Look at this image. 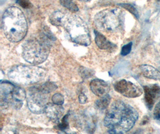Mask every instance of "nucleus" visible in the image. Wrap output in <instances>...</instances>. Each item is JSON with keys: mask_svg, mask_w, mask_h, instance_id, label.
Segmentation results:
<instances>
[{"mask_svg": "<svg viewBox=\"0 0 160 134\" xmlns=\"http://www.w3.org/2000/svg\"><path fill=\"white\" fill-rule=\"evenodd\" d=\"M132 45V43H128V44L124 45L122 48V49H121V54L122 56H125L128 55L131 52Z\"/></svg>", "mask_w": 160, "mask_h": 134, "instance_id": "21", "label": "nucleus"}, {"mask_svg": "<svg viewBox=\"0 0 160 134\" xmlns=\"http://www.w3.org/2000/svg\"><path fill=\"white\" fill-rule=\"evenodd\" d=\"M143 91L146 105L149 110H151L156 100L160 96V87L157 84L146 85L143 86Z\"/></svg>", "mask_w": 160, "mask_h": 134, "instance_id": "10", "label": "nucleus"}, {"mask_svg": "<svg viewBox=\"0 0 160 134\" xmlns=\"http://www.w3.org/2000/svg\"><path fill=\"white\" fill-rule=\"evenodd\" d=\"M114 88L116 91L127 98H137L143 92L141 87L125 79L117 82L114 84Z\"/></svg>", "mask_w": 160, "mask_h": 134, "instance_id": "9", "label": "nucleus"}, {"mask_svg": "<svg viewBox=\"0 0 160 134\" xmlns=\"http://www.w3.org/2000/svg\"><path fill=\"white\" fill-rule=\"evenodd\" d=\"M27 97L25 90L9 82H4L0 85V103L2 107H12L19 110Z\"/></svg>", "mask_w": 160, "mask_h": 134, "instance_id": "6", "label": "nucleus"}, {"mask_svg": "<svg viewBox=\"0 0 160 134\" xmlns=\"http://www.w3.org/2000/svg\"><path fill=\"white\" fill-rule=\"evenodd\" d=\"M67 16L61 11H56L49 16V21L52 25L56 26H63L67 19Z\"/></svg>", "mask_w": 160, "mask_h": 134, "instance_id": "15", "label": "nucleus"}, {"mask_svg": "<svg viewBox=\"0 0 160 134\" xmlns=\"http://www.w3.org/2000/svg\"><path fill=\"white\" fill-rule=\"evenodd\" d=\"M46 75V71L42 68L23 65L15 66L8 72L9 79L19 85L36 84L43 81Z\"/></svg>", "mask_w": 160, "mask_h": 134, "instance_id": "3", "label": "nucleus"}, {"mask_svg": "<svg viewBox=\"0 0 160 134\" xmlns=\"http://www.w3.org/2000/svg\"><path fill=\"white\" fill-rule=\"evenodd\" d=\"M153 118L156 120L160 121V101L155 107L153 110Z\"/></svg>", "mask_w": 160, "mask_h": 134, "instance_id": "23", "label": "nucleus"}, {"mask_svg": "<svg viewBox=\"0 0 160 134\" xmlns=\"http://www.w3.org/2000/svg\"><path fill=\"white\" fill-rule=\"evenodd\" d=\"M2 29L8 40L18 43L24 38L28 31L26 17L18 7L12 6L6 9L2 15Z\"/></svg>", "mask_w": 160, "mask_h": 134, "instance_id": "2", "label": "nucleus"}, {"mask_svg": "<svg viewBox=\"0 0 160 134\" xmlns=\"http://www.w3.org/2000/svg\"><path fill=\"white\" fill-rule=\"evenodd\" d=\"M64 108L61 105L53 103H48L45 109L44 113L46 116L54 122H58L64 114Z\"/></svg>", "mask_w": 160, "mask_h": 134, "instance_id": "12", "label": "nucleus"}, {"mask_svg": "<svg viewBox=\"0 0 160 134\" xmlns=\"http://www.w3.org/2000/svg\"><path fill=\"white\" fill-rule=\"evenodd\" d=\"M16 2L23 8H30L32 7V4L29 0H16Z\"/></svg>", "mask_w": 160, "mask_h": 134, "instance_id": "22", "label": "nucleus"}, {"mask_svg": "<svg viewBox=\"0 0 160 134\" xmlns=\"http://www.w3.org/2000/svg\"><path fill=\"white\" fill-rule=\"evenodd\" d=\"M90 88L95 95L102 97L108 94L110 87L108 84L102 79H95L90 82Z\"/></svg>", "mask_w": 160, "mask_h": 134, "instance_id": "11", "label": "nucleus"}, {"mask_svg": "<svg viewBox=\"0 0 160 134\" xmlns=\"http://www.w3.org/2000/svg\"><path fill=\"white\" fill-rule=\"evenodd\" d=\"M52 99V102L54 104H56L58 105L62 106L64 103V98L63 95L59 93L55 94L53 95Z\"/></svg>", "mask_w": 160, "mask_h": 134, "instance_id": "20", "label": "nucleus"}, {"mask_svg": "<svg viewBox=\"0 0 160 134\" xmlns=\"http://www.w3.org/2000/svg\"><path fill=\"white\" fill-rule=\"evenodd\" d=\"M138 118L137 110L122 100L114 101L104 117V125L111 134H124L134 126Z\"/></svg>", "mask_w": 160, "mask_h": 134, "instance_id": "1", "label": "nucleus"}, {"mask_svg": "<svg viewBox=\"0 0 160 134\" xmlns=\"http://www.w3.org/2000/svg\"><path fill=\"white\" fill-rule=\"evenodd\" d=\"M67 119H68V115H66L63 118L61 123L59 125L58 127L59 129L64 130L67 127V126H68V120Z\"/></svg>", "mask_w": 160, "mask_h": 134, "instance_id": "24", "label": "nucleus"}, {"mask_svg": "<svg viewBox=\"0 0 160 134\" xmlns=\"http://www.w3.org/2000/svg\"><path fill=\"white\" fill-rule=\"evenodd\" d=\"M50 44L43 39H31L26 41L22 48L24 60L34 66L44 62L49 56Z\"/></svg>", "mask_w": 160, "mask_h": 134, "instance_id": "4", "label": "nucleus"}, {"mask_svg": "<svg viewBox=\"0 0 160 134\" xmlns=\"http://www.w3.org/2000/svg\"><path fill=\"white\" fill-rule=\"evenodd\" d=\"M95 41L97 45L102 49H113L117 47V45L111 43L100 32L95 30Z\"/></svg>", "mask_w": 160, "mask_h": 134, "instance_id": "13", "label": "nucleus"}, {"mask_svg": "<svg viewBox=\"0 0 160 134\" xmlns=\"http://www.w3.org/2000/svg\"><path fill=\"white\" fill-rule=\"evenodd\" d=\"M142 74L146 77L153 80L160 79V72L154 67L148 64H143L140 66Z\"/></svg>", "mask_w": 160, "mask_h": 134, "instance_id": "14", "label": "nucleus"}, {"mask_svg": "<svg viewBox=\"0 0 160 134\" xmlns=\"http://www.w3.org/2000/svg\"><path fill=\"white\" fill-rule=\"evenodd\" d=\"M158 1H160V0H158Z\"/></svg>", "mask_w": 160, "mask_h": 134, "instance_id": "28", "label": "nucleus"}, {"mask_svg": "<svg viewBox=\"0 0 160 134\" xmlns=\"http://www.w3.org/2000/svg\"><path fill=\"white\" fill-rule=\"evenodd\" d=\"M80 1H82V2H89V1H91V0H79Z\"/></svg>", "mask_w": 160, "mask_h": 134, "instance_id": "27", "label": "nucleus"}, {"mask_svg": "<svg viewBox=\"0 0 160 134\" xmlns=\"http://www.w3.org/2000/svg\"><path fill=\"white\" fill-rule=\"evenodd\" d=\"M60 2L62 6L68 8L69 10L73 12H76L79 10L78 6L73 2L72 0H60Z\"/></svg>", "mask_w": 160, "mask_h": 134, "instance_id": "18", "label": "nucleus"}, {"mask_svg": "<svg viewBox=\"0 0 160 134\" xmlns=\"http://www.w3.org/2000/svg\"><path fill=\"white\" fill-rule=\"evenodd\" d=\"M119 5L121 7L124 8L127 10H128V12H130L136 17H137V19H139V14H138V11L134 6L130 4H119Z\"/></svg>", "mask_w": 160, "mask_h": 134, "instance_id": "19", "label": "nucleus"}, {"mask_svg": "<svg viewBox=\"0 0 160 134\" xmlns=\"http://www.w3.org/2000/svg\"><path fill=\"white\" fill-rule=\"evenodd\" d=\"M79 101L80 104H85L88 101L87 96L84 93H81L79 96Z\"/></svg>", "mask_w": 160, "mask_h": 134, "instance_id": "26", "label": "nucleus"}, {"mask_svg": "<svg viewBox=\"0 0 160 134\" xmlns=\"http://www.w3.org/2000/svg\"><path fill=\"white\" fill-rule=\"evenodd\" d=\"M110 100V96L109 94H107L102 97H100V99H97L95 101V104L98 109L101 110H105L109 106Z\"/></svg>", "mask_w": 160, "mask_h": 134, "instance_id": "17", "label": "nucleus"}, {"mask_svg": "<svg viewBox=\"0 0 160 134\" xmlns=\"http://www.w3.org/2000/svg\"><path fill=\"white\" fill-rule=\"evenodd\" d=\"M32 87L39 91L42 92H44L45 94H48L49 93H51L52 92L54 91L58 88V86L55 84L51 82H48L44 83L43 84L37 85V86H32Z\"/></svg>", "mask_w": 160, "mask_h": 134, "instance_id": "16", "label": "nucleus"}, {"mask_svg": "<svg viewBox=\"0 0 160 134\" xmlns=\"http://www.w3.org/2000/svg\"><path fill=\"white\" fill-rule=\"evenodd\" d=\"M63 27L74 43L85 47L91 44V36L87 24L79 16L67 17Z\"/></svg>", "mask_w": 160, "mask_h": 134, "instance_id": "5", "label": "nucleus"}, {"mask_svg": "<svg viewBox=\"0 0 160 134\" xmlns=\"http://www.w3.org/2000/svg\"><path fill=\"white\" fill-rule=\"evenodd\" d=\"M80 69L82 70L80 72H82V76H83L82 77H91L92 75V72H91V71H87V72H87V69L86 68H83V67H81L80 68Z\"/></svg>", "mask_w": 160, "mask_h": 134, "instance_id": "25", "label": "nucleus"}, {"mask_svg": "<svg viewBox=\"0 0 160 134\" xmlns=\"http://www.w3.org/2000/svg\"><path fill=\"white\" fill-rule=\"evenodd\" d=\"M124 16L119 9H106L95 14L94 23L97 28L103 32H113L122 25Z\"/></svg>", "mask_w": 160, "mask_h": 134, "instance_id": "7", "label": "nucleus"}, {"mask_svg": "<svg viewBox=\"0 0 160 134\" xmlns=\"http://www.w3.org/2000/svg\"><path fill=\"white\" fill-rule=\"evenodd\" d=\"M48 99V94L39 91L31 87L29 89L27 100L29 110L36 114L44 113Z\"/></svg>", "mask_w": 160, "mask_h": 134, "instance_id": "8", "label": "nucleus"}]
</instances>
